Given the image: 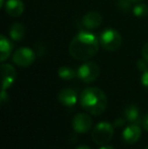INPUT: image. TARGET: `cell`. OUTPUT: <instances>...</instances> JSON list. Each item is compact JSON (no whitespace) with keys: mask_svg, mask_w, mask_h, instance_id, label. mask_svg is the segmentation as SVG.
Here are the masks:
<instances>
[{"mask_svg":"<svg viewBox=\"0 0 148 149\" xmlns=\"http://www.w3.org/2000/svg\"><path fill=\"white\" fill-rule=\"evenodd\" d=\"M99 41L97 36L89 31H80L69 45V54L75 60L85 61L92 58L99 51Z\"/></svg>","mask_w":148,"mask_h":149,"instance_id":"cell-1","label":"cell"},{"mask_svg":"<svg viewBox=\"0 0 148 149\" xmlns=\"http://www.w3.org/2000/svg\"><path fill=\"white\" fill-rule=\"evenodd\" d=\"M79 102L84 111L93 116H99L107 109L108 100L101 89L97 87H87L81 92Z\"/></svg>","mask_w":148,"mask_h":149,"instance_id":"cell-2","label":"cell"},{"mask_svg":"<svg viewBox=\"0 0 148 149\" xmlns=\"http://www.w3.org/2000/svg\"><path fill=\"white\" fill-rule=\"evenodd\" d=\"M114 135V127L109 122H101L97 124L91 132L92 141L97 145H104L108 143Z\"/></svg>","mask_w":148,"mask_h":149,"instance_id":"cell-3","label":"cell"},{"mask_svg":"<svg viewBox=\"0 0 148 149\" xmlns=\"http://www.w3.org/2000/svg\"><path fill=\"white\" fill-rule=\"evenodd\" d=\"M99 45L107 51H117L122 45V37L118 31L107 29L101 33L99 38Z\"/></svg>","mask_w":148,"mask_h":149,"instance_id":"cell-4","label":"cell"},{"mask_svg":"<svg viewBox=\"0 0 148 149\" xmlns=\"http://www.w3.org/2000/svg\"><path fill=\"white\" fill-rule=\"evenodd\" d=\"M99 75V67L94 62H85L77 69V77L85 83L93 82Z\"/></svg>","mask_w":148,"mask_h":149,"instance_id":"cell-5","label":"cell"},{"mask_svg":"<svg viewBox=\"0 0 148 149\" xmlns=\"http://www.w3.org/2000/svg\"><path fill=\"white\" fill-rule=\"evenodd\" d=\"M36 60V54L31 48L22 47L17 49L12 55V61L19 67H28Z\"/></svg>","mask_w":148,"mask_h":149,"instance_id":"cell-6","label":"cell"},{"mask_svg":"<svg viewBox=\"0 0 148 149\" xmlns=\"http://www.w3.org/2000/svg\"><path fill=\"white\" fill-rule=\"evenodd\" d=\"M92 127V120L87 114H77L72 120V128L76 133H86Z\"/></svg>","mask_w":148,"mask_h":149,"instance_id":"cell-7","label":"cell"},{"mask_svg":"<svg viewBox=\"0 0 148 149\" xmlns=\"http://www.w3.org/2000/svg\"><path fill=\"white\" fill-rule=\"evenodd\" d=\"M141 134V128L138 126V124H132V125H129L123 130L122 137L124 139V141L128 144H134L140 139Z\"/></svg>","mask_w":148,"mask_h":149,"instance_id":"cell-8","label":"cell"},{"mask_svg":"<svg viewBox=\"0 0 148 149\" xmlns=\"http://www.w3.org/2000/svg\"><path fill=\"white\" fill-rule=\"evenodd\" d=\"M1 74H2V90L8 89L16 78V72L13 66L10 64L1 65Z\"/></svg>","mask_w":148,"mask_h":149,"instance_id":"cell-9","label":"cell"},{"mask_svg":"<svg viewBox=\"0 0 148 149\" xmlns=\"http://www.w3.org/2000/svg\"><path fill=\"white\" fill-rule=\"evenodd\" d=\"M101 22H103V16L97 11L88 12L81 19V24H82L83 28L86 30H94L101 26Z\"/></svg>","mask_w":148,"mask_h":149,"instance_id":"cell-10","label":"cell"},{"mask_svg":"<svg viewBox=\"0 0 148 149\" xmlns=\"http://www.w3.org/2000/svg\"><path fill=\"white\" fill-rule=\"evenodd\" d=\"M58 100L65 107H73L78 100L77 92L72 88H63L58 94Z\"/></svg>","mask_w":148,"mask_h":149,"instance_id":"cell-11","label":"cell"},{"mask_svg":"<svg viewBox=\"0 0 148 149\" xmlns=\"http://www.w3.org/2000/svg\"><path fill=\"white\" fill-rule=\"evenodd\" d=\"M4 7L6 13L12 17L20 16L24 11V4L22 0H7L5 1Z\"/></svg>","mask_w":148,"mask_h":149,"instance_id":"cell-12","label":"cell"},{"mask_svg":"<svg viewBox=\"0 0 148 149\" xmlns=\"http://www.w3.org/2000/svg\"><path fill=\"white\" fill-rule=\"evenodd\" d=\"M12 50H13L12 43L4 35H1L0 37V61L4 62L5 60H7Z\"/></svg>","mask_w":148,"mask_h":149,"instance_id":"cell-13","label":"cell"},{"mask_svg":"<svg viewBox=\"0 0 148 149\" xmlns=\"http://www.w3.org/2000/svg\"><path fill=\"white\" fill-rule=\"evenodd\" d=\"M24 33H26V29L24 24L20 22H15L9 29V37L14 42L22 41L24 37Z\"/></svg>","mask_w":148,"mask_h":149,"instance_id":"cell-14","label":"cell"},{"mask_svg":"<svg viewBox=\"0 0 148 149\" xmlns=\"http://www.w3.org/2000/svg\"><path fill=\"white\" fill-rule=\"evenodd\" d=\"M125 117H126L127 121L130 123H138L139 119H140V115H139V110L136 106L134 104H129L125 108Z\"/></svg>","mask_w":148,"mask_h":149,"instance_id":"cell-15","label":"cell"},{"mask_svg":"<svg viewBox=\"0 0 148 149\" xmlns=\"http://www.w3.org/2000/svg\"><path fill=\"white\" fill-rule=\"evenodd\" d=\"M58 75L63 80H71L75 76H77V72H75L71 67L68 66H62L58 70Z\"/></svg>","mask_w":148,"mask_h":149,"instance_id":"cell-16","label":"cell"},{"mask_svg":"<svg viewBox=\"0 0 148 149\" xmlns=\"http://www.w3.org/2000/svg\"><path fill=\"white\" fill-rule=\"evenodd\" d=\"M133 14L136 17L145 18L148 16V5L144 3H138L133 8Z\"/></svg>","mask_w":148,"mask_h":149,"instance_id":"cell-17","label":"cell"},{"mask_svg":"<svg viewBox=\"0 0 148 149\" xmlns=\"http://www.w3.org/2000/svg\"><path fill=\"white\" fill-rule=\"evenodd\" d=\"M117 5L119 9L122 11H128L131 8V1L130 0H119Z\"/></svg>","mask_w":148,"mask_h":149,"instance_id":"cell-18","label":"cell"},{"mask_svg":"<svg viewBox=\"0 0 148 149\" xmlns=\"http://www.w3.org/2000/svg\"><path fill=\"white\" fill-rule=\"evenodd\" d=\"M137 67H138V69L140 71H142V72H144L145 70H147L148 69V63L146 60H144L142 58V59L138 60L137 61Z\"/></svg>","mask_w":148,"mask_h":149,"instance_id":"cell-19","label":"cell"},{"mask_svg":"<svg viewBox=\"0 0 148 149\" xmlns=\"http://www.w3.org/2000/svg\"><path fill=\"white\" fill-rule=\"evenodd\" d=\"M141 82H142L143 86L148 88V69L143 72L142 77H141Z\"/></svg>","mask_w":148,"mask_h":149,"instance_id":"cell-20","label":"cell"},{"mask_svg":"<svg viewBox=\"0 0 148 149\" xmlns=\"http://www.w3.org/2000/svg\"><path fill=\"white\" fill-rule=\"evenodd\" d=\"M141 54H142V58L144 60L147 61L148 63V42L146 44H145L144 46H143L142 48V51H141Z\"/></svg>","mask_w":148,"mask_h":149,"instance_id":"cell-21","label":"cell"},{"mask_svg":"<svg viewBox=\"0 0 148 149\" xmlns=\"http://www.w3.org/2000/svg\"><path fill=\"white\" fill-rule=\"evenodd\" d=\"M8 102V95L6 94V90H2L1 92V104H4Z\"/></svg>","mask_w":148,"mask_h":149,"instance_id":"cell-22","label":"cell"},{"mask_svg":"<svg viewBox=\"0 0 148 149\" xmlns=\"http://www.w3.org/2000/svg\"><path fill=\"white\" fill-rule=\"evenodd\" d=\"M142 125H143V128H144V129L148 132V114L144 117V118H143Z\"/></svg>","mask_w":148,"mask_h":149,"instance_id":"cell-23","label":"cell"},{"mask_svg":"<svg viewBox=\"0 0 148 149\" xmlns=\"http://www.w3.org/2000/svg\"><path fill=\"white\" fill-rule=\"evenodd\" d=\"M124 124H125V120L117 119L116 121H115L114 125L116 126V127H122V125H124Z\"/></svg>","mask_w":148,"mask_h":149,"instance_id":"cell-24","label":"cell"},{"mask_svg":"<svg viewBox=\"0 0 148 149\" xmlns=\"http://www.w3.org/2000/svg\"><path fill=\"white\" fill-rule=\"evenodd\" d=\"M76 149H91V148H90V147H88V146L82 145V146H79V147H77Z\"/></svg>","mask_w":148,"mask_h":149,"instance_id":"cell-25","label":"cell"},{"mask_svg":"<svg viewBox=\"0 0 148 149\" xmlns=\"http://www.w3.org/2000/svg\"><path fill=\"white\" fill-rule=\"evenodd\" d=\"M99 149H115V148L112 147V146H103V147H101Z\"/></svg>","mask_w":148,"mask_h":149,"instance_id":"cell-26","label":"cell"},{"mask_svg":"<svg viewBox=\"0 0 148 149\" xmlns=\"http://www.w3.org/2000/svg\"><path fill=\"white\" fill-rule=\"evenodd\" d=\"M131 2H133V3H139V2L143 1V0H130Z\"/></svg>","mask_w":148,"mask_h":149,"instance_id":"cell-27","label":"cell"},{"mask_svg":"<svg viewBox=\"0 0 148 149\" xmlns=\"http://www.w3.org/2000/svg\"><path fill=\"white\" fill-rule=\"evenodd\" d=\"M4 4H5V1H4V0H1V1H0V7L4 6Z\"/></svg>","mask_w":148,"mask_h":149,"instance_id":"cell-28","label":"cell"},{"mask_svg":"<svg viewBox=\"0 0 148 149\" xmlns=\"http://www.w3.org/2000/svg\"><path fill=\"white\" fill-rule=\"evenodd\" d=\"M145 149H148V146H147V147H146V148H145Z\"/></svg>","mask_w":148,"mask_h":149,"instance_id":"cell-29","label":"cell"}]
</instances>
